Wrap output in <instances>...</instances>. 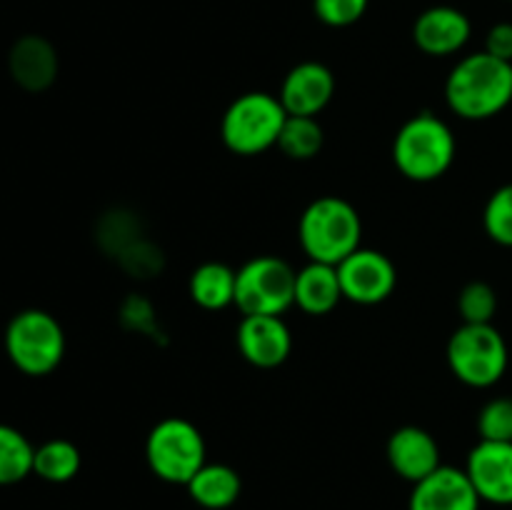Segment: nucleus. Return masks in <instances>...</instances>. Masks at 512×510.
Instances as JSON below:
<instances>
[{
    "label": "nucleus",
    "instance_id": "nucleus-27",
    "mask_svg": "<svg viewBox=\"0 0 512 510\" xmlns=\"http://www.w3.org/2000/svg\"><path fill=\"white\" fill-rule=\"evenodd\" d=\"M485 53L512 63V23H495L485 35Z\"/></svg>",
    "mask_w": 512,
    "mask_h": 510
},
{
    "label": "nucleus",
    "instance_id": "nucleus-18",
    "mask_svg": "<svg viewBox=\"0 0 512 510\" xmlns=\"http://www.w3.org/2000/svg\"><path fill=\"white\" fill-rule=\"evenodd\" d=\"M190 498L205 510H225L238 503L243 493V480L238 470L225 463H205L185 485Z\"/></svg>",
    "mask_w": 512,
    "mask_h": 510
},
{
    "label": "nucleus",
    "instance_id": "nucleus-20",
    "mask_svg": "<svg viewBox=\"0 0 512 510\" xmlns=\"http://www.w3.org/2000/svg\"><path fill=\"white\" fill-rule=\"evenodd\" d=\"M80 463L83 458L78 445L65 438H53L35 448L33 473L48 483H68L78 475Z\"/></svg>",
    "mask_w": 512,
    "mask_h": 510
},
{
    "label": "nucleus",
    "instance_id": "nucleus-12",
    "mask_svg": "<svg viewBox=\"0 0 512 510\" xmlns=\"http://www.w3.org/2000/svg\"><path fill=\"white\" fill-rule=\"evenodd\" d=\"M480 503L483 500L465 468L440 465L428 478L413 485L408 510H480Z\"/></svg>",
    "mask_w": 512,
    "mask_h": 510
},
{
    "label": "nucleus",
    "instance_id": "nucleus-24",
    "mask_svg": "<svg viewBox=\"0 0 512 510\" xmlns=\"http://www.w3.org/2000/svg\"><path fill=\"white\" fill-rule=\"evenodd\" d=\"M483 225L490 240L512 248V183L490 195L483 210Z\"/></svg>",
    "mask_w": 512,
    "mask_h": 510
},
{
    "label": "nucleus",
    "instance_id": "nucleus-22",
    "mask_svg": "<svg viewBox=\"0 0 512 510\" xmlns=\"http://www.w3.org/2000/svg\"><path fill=\"white\" fill-rule=\"evenodd\" d=\"M35 448L18 428L0 423V485H15L33 473Z\"/></svg>",
    "mask_w": 512,
    "mask_h": 510
},
{
    "label": "nucleus",
    "instance_id": "nucleus-7",
    "mask_svg": "<svg viewBox=\"0 0 512 510\" xmlns=\"http://www.w3.org/2000/svg\"><path fill=\"white\" fill-rule=\"evenodd\" d=\"M145 460L153 475L165 483L188 485L208 463V448L198 425L185 418H165L148 433Z\"/></svg>",
    "mask_w": 512,
    "mask_h": 510
},
{
    "label": "nucleus",
    "instance_id": "nucleus-25",
    "mask_svg": "<svg viewBox=\"0 0 512 510\" xmlns=\"http://www.w3.org/2000/svg\"><path fill=\"white\" fill-rule=\"evenodd\" d=\"M478 433L480 440L512 443V398H493L480 408Z\"/></svg>",
    "mask_w": 512,
    "mask_h": 510
},
{
    "label": "nucleus",
    "instance_id": "nucleus-17",
    "mask_svg": "<svg viewBox=\"0 0 512 510\" xmlns=\"http://www.w3.org/2000/svg\"><path fill=\"white\" fill-rule=\"evenodd\" d=\"M343 300L338 265L315 263L310 260L303 270L295 273V305L308 315H325L338 308Z\"/></svg>",
    "mask_w": 512,
    "mask_h": 510
},
{
    "label": "nucleus",
    "instance_id": "nucleus-4",
    "mask_svg": "<svg viewBox=\"0 0 512 510\" xmlns=\"http://www.w3.org/2000/svg\"><path fill=\"white\" fill-rule=\"evenodd\" d=\"M285 113L278 95L253 90L228 105L220 120V138L235 155H260L275 148L283 130Z\"/></svg>",
    "mask_w": 512,
    "mask_h": 510
},
{
    "label": "nucleus",
    "instance_id": "nucleus-8",
    "mask_svg": "<svg viewBox=\"0 0 512 510\" xmlns=\"http://www.w3.org/2000/svg\"><path fill=\"white\" fill-rule=\"evenodd\" d=\"M295 305V270L278 255H258L235 270V308L243 315H283Z\"/></svg>",
    "mask_w": 512,
    "mask_h": 510
},
{
    "label": "nucleus",
    "instance_id": "nucleus-11",
    "mask_svg": "<svg viewBox=\"0 0 512 510\" xmlns=\"http://www.w3.org/2000/svg\"><path fill=\"white\" fill-rule=\"evenodd\" d=\"M465 473L483 503L512 505V443L480 440L470 450Z\"/></svg>",
    "mask_w": 512,
    "mask_h": 510
},
{
    "label": "nucleus",
    "instance_id": "nucleus-5",
    "mask_svg": "<svg viewBox=\"0 0 512 510\" xmlns=\"http://www.w3.org/2000/svg\"><path fill=\"white\" fill-rule=\"evenodd\" d=\"M5 353L20 373L50 375L65 355L63 325L48 310H20L5 328Z\"/></svg>",
    "mask_w": 512,
    "mask_h": 510
},
{
    "label": "nucleus",
    "instance_id": "nucleus-3",
    "mask_svg": "<svg viewBox=\"0 0 512 510\" xmlns=\"http://www.w3.org/2000/svg\"><path fill=\"white\" fill-rule=\"evenodd\" d=\"M455 135L443 118L420 113L398 130L393 160L400 173L415 183H433L443 178L455 160Z\"/></svg>",
    "mask_w": 512,
    "mask_h": 510
},
{
    "label": "nucleus",
    "instance_id": "nucleus-13",
    "mask_svg": "<svg viewBox=\"0 0 512 510\" xmlns=\"http://www.w3.org/2000/svg\"><path fill=\"white\" fill-rule=\"evenodd\" d=\"M470 35H473L470 18L453 5H433L423 10L413 23L415 45L433 58L460 53L468 45Z\"/></svg>",
    "mask_w": 512,
    "mask_h": 510
},
{
    "label": "nucleus",
    "instance_id": "nucleus-9",
    "mask_svg": "<svg viewBox=\"0 0 512 510\" xmlns=\"http://www.w3.org/2000/svg\"><path fill=\"white\" fill-rule=\"evenodd\" d=\"M343 298L358 305H378L393 295L398 273L393 260L373 248H358L338 265Z\"/></svg>",
    "mask_w": 512,
    "mask_h": 510
},
{
    "label": "nucleus",
    "instance_id": "nucleus-15",
    "mask_svg": "<svg viewBox=\"0 0 512 510\" xmlns=\"http://www.w3.org/2000/svg\"><path fill=\"white\" fill-rule=\"evenodd\" d=\"M388 463L403 480L418 483L440 465V445L433 435L418 425H403L388 438Z\"/></svg>",
    "mask_w": 512,
    "mask_h": 510
},
{
    "label": "nucleus",
    "instance_id": "nucleus-19",
    "mask_svg": "<svg viewBox=\"0 0 512 510\" xmlns=\"http://www.w3.org/2000/svg\"><path fill=\"white\" fill-rule=\"evenodd\" d=\"M190 298L203 310H223L235 305V270L225 263L198 265L190 275Z\"/></svg>",
    "mask_w": 512,
    "mask_h": 510
},
{
    "label": "nucleus",
    "instance_id": "nucleus-10",
    "mask_svg": "<svg viewBox=\"0 0 512 510\" xmlns=\"http://www.w3.org/2000/svg\"><path fill=\"white\" fill-rule=\"evenodd\" d=\"M235 340L240 355L260 370L283 365L293 350V335L280 315H243Z\"/></svg>",
    "mask_w": 512,
    "mask_h": 510
},
{
    "label": "nucleus",
    "instance_id": "nucleus-16",
    "mask_svg": "<svg viewBox=\"0 0 512 510\" xmlns=\"http://www.w3.org/2000/svg\"><path fill=\"white\" fill-rule=\"evenodd\" d=\"M58 53L43 35H23L8 53L10 78L28 93H43L58 78Z\"/></svg>",
    "mask_w": 512,
    "mask_h": 510
},
{
    "label": "nucleus",
    "instance_id": "nucleus-1",
    "mask_svg": "<svg viewBox=\"0 0 512 510\" xmlns=\"http://www.w3.org/2000/svg\"><path fill=\"white\" fill-rule=\"evenodd\" d=\"M448 108L463 120H490L512 103V63L495 55H465L445 80Z\"/></svg>",
    "mask_w": 512,
    "mask_h": 510
},
{
    "label": "nucleus",
    "instance_id": "nucleus-2",
    "mask_svg": "<svg viewBox=\"0 0 512 510\" xmlns=\"http://www.w3.org/2000/svg\"><path fill=\"white\" fill-rule=\"evenodd\" d=\"M298 238L310 260L340 265L360 248L363 220L348 200L338 195H323L300 215Z\"/></svg>",
    "mask_w": 512,
    "mask_h": 510
},
{
    "label": "nucleus",
    "instance_id": "nucleus-23",
    "mask_svg": "<svg viewBox=\"0 0 512 510\" xmlns=\"http://www.w3.org/2000/svg\"><path fill=\"white\" fill-rule=\"evenodd\" d=\"M458 310L463 323H493L495 313H498V295H495L493 285L483 283V280H473L465 285L458 295Z\"/></svg>",
    "mask_w": 512,
    "mask_h": 510
},
{
    "label": "nucleus",
    "instance_id": "nucleus-14",
    "mask_svg": "<svg viewBox=\"0 0 512 510\" xmlns=\"http://www.w3.org/2000/svg\"><path fill=\"white\" fill-rule=\"evenodd\" d=\"M335 95V75L328 65L318 60H305L298 63L280 85V103L288 115H310L318 118L328 108Z\"/></svg>",
    "mask_w": 512,
    "mask_h": 510
},
{
    "label": "nucleus",
    "instance_id": "nucleus-21",
    "mask_svg": "<svg viewBox=\"0 0 512 510\" xmlns=\"http://www.w3.org/2000/svg\"><path fill=\"white\" fill-rule=\"evenodd\" d=\"M323 140V125L318 123V118H310V115H288L275 148H280V153L288 155L290 160H310L320 153Z\"/></svg>",
    "mask_w": 512,
    "mask_h": 510
},
{
    "label": "nucleus",
    "instance_id": "nucleus-6",
    "mask_svg": "<svg viewBox=\"0 0 512 510\" xmlns=\"http://www.w3.org/2000/svg\"><path fill=\"white\" fill-rule=\"evenodd\" d=\"M508 343L493 323H463L448 340V365L460 383L493 388L508 370Z\"/></svg>",
    "mask_w": 512,
    "mask_h": 510
},
{
    "label": "nucleus",
    "instance_id": "nucleus-26",
    "mask_svg": "<svg viewBox=\"0 0 512 510\" xmlns=\"http://www.w3.org/2000/svg\"><path fill=\"white\" fill-rule=\"evenodd\" d=\"M368 3L370 0H313V10L328 28H348L363 18Z\"/></svg>",
    "mask_w": 512,
    "mask_h": 510
}]
</instances>
